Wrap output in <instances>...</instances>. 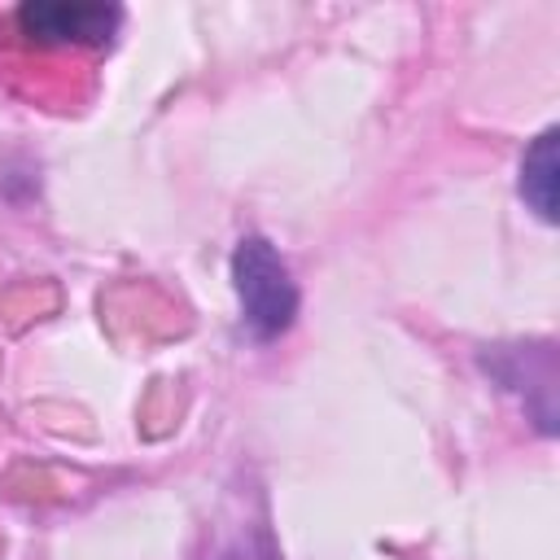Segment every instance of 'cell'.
I'll list each match as a JSON object with an SVG mask.
<instances>
[{
    "instance_id": "obj_1",
    "label": "cell",
    "mask_w": 560,
    "mask_h": 560,
    "mask_svg": "<svg viewBox=\"0 0 560 560\" xmlns=\"http://www.w3.org/2000/svg\"><path fill=\"white\" fill-rule=\"evenodd\" d=\"M232 289H236V302H241V324L254 341H276L293 328V315H298V280L289 271V262L280 258V249L249 232L236 241L232 249Z\"/></svg>"
},
{
    "instance_id": "obj_2",
    "label": "cell",
    "mask_w": 560,
    "mask_h": 560,
    "mask_svg": "<svg viewBox=\"0 0 560 560\" xmlns=\"http://www.w3.org/2000/svg\"><path fill=\"white\" fill-rule=\"evenodd\" d=\"M13 26L39 48H105L122 26V9L88 0H26L18 4Z\"/></svg>"
},
{
    "instance_id": "obj_3",
    "label": "cell",
    "mask_w": 560,
    "mask_h": 560,
    "mask_svg": "<svg viewBox=\"0 0 560 560\" xmlns=\"http://www.w3.org/2000/svg\"><path fill=\"white\" fill-rule=\"evenodd\" d=\"M481 363L503 389H512L521 398L525 416L542 433H556V354H551V341L494 346Z\"/></svg>"
},
{
    "instance_id": "obj_4",
    "label": "cell",
    "mask_w": 560,
    "mask_h": 560,
    "mask_svg": "<svg viewBox=\"0 0 560 560\" xmlns=\"http://www.w3.org/2000/svg\"><path fill=\"white\" fill-rule=\"evenodd\" d=\"M556 144H560V131L547 127L538 131V140L525 149L521 158V197L525 206L542 219V223H556V171H560V158H556Z\"/></svg>"
}]
</instances>
